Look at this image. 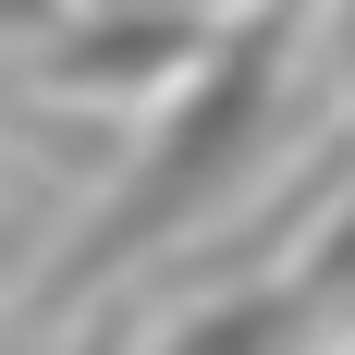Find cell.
<instances>
[{
    "instance_id": "6da1fadb",
    "label": "cell",
    "mask_w": 355,
    "mask_h": 355,
    "mask_svg": "<svg viewBox=\"0 0 355 355\" xmlns=\"http://www.w3.org/2000/svg\"><path fill=\"white\" fill-rule=\"evenodd\" d=\"M282 343H294V306L270 294V306H220V319L196 331L184 355H282Z\"/></svg>"
}]
</instances>
